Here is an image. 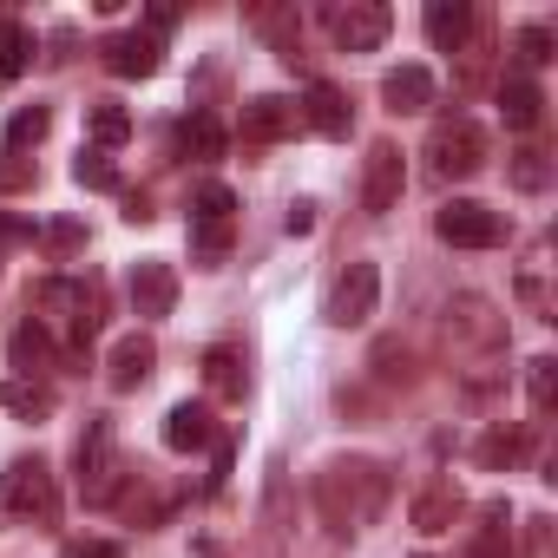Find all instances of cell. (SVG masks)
<instances>
[{
	"label": "cell",
	"instance_id": "obj_1",
	"mask_svg": "<svg viewBox=\"0 0 558 558\" xmlns=\"http://www.w3.org/2000/svg\"><path fill=\"white\" fill-rule=\"evenodd\" d=\"M388 493H395V480H388V466L368 460V453L329 460V466L316 473V512H323L329 532H362V525H375L381 506H388Z\"/></svg>",
	"mask_w": 558,
	"mask_h": 558
},
{
	"label": "cell",
	"instance_id": "obj_2",
	"mask_svg": "<svg viewBox=\"0 0 558 558\" xmlns=\"http://www.w3.org/2000/svg\"><path fill=\"white\" fill-rule=\"evenodd\" d=\"M34 323L47 329V336H60L73 355H86V342H93V329H99V290L93 283H73V276H47V283L34 290Z\"/></svg>",
	"mask_w": 558,
	"mask_h": 558
},
{
	"label": "cell",
	"instance_id": "obj_3",
	"mask_svg": "<svg viewBox=\"0 0 558 558\" xmlns=\"http://www.w3.org/2000/svg\"><path fill=\"white\" fill-rule=\"evenodd\" d=\"M499 342H506V316L486 303V296H453L447 310H440V349L447 355H499Z\"/></svg>",
	"mask_w": 558,
	"mask_h": 558
},
{
	"label": "cell",
	"instance_id": "obj_4",
	"mask_svg": "<svg viewBox=\"0 0 558 558\" xmlns=\"http://www.w3.org/2000/svg\"><path fill=\"white\" fill-rule=\"evenodd\" d=\"M0 512L8 519H27V525H53L60 519V480L53 466L34 453V460H14L0 473Z\"/></svg>",
	"mask_w": 558,
	"mask_h": 558
},
{
	"label": "cell",
	"instance_id": "obj_5",
	"mask_svg": "<svg viewBox=\"0 0 558 558\" xmlns=\"http://www.w3.org/2000/svg\"><path fill=\"white\" fill-rule=\"evenodd\" d=\"M80 493H86V506H112L119 499V486H125V460H119V434H112V421L106 414H93L86 421V434H80Z\"/></svg>",
	"mask_w": 558,
	"mask_h": 558
},
{
	"label": "cell",
	"instance_id": "obj_6",
	"mask_svg": "<svg viewBox=\"0 0 558 558\" xmlns=\"http://www.w3.org/2000/svg\"><path fill=\"white\" fill-rule=\"evenodd\" d=\"M480 165H486V132H480V119L453 112V119H440V125L427 132V171H434V178H473Z\"/></svg>",
	"mask_w": 558,
	"mask_h": 558
},
{
	"label": "cell",
	"instance_id": "obj_7",
	"mask_svg": "<svg viewBox=\"0 0 558 558\" xmlns=\"http://www.w3.org/2000/svg\"><path fill=\"white\" fill-rule=\"evenodd\" d=\"M434 236L453 243V250H499L506 243V217L493 204H473V197H453L434 210Z\"/></svg>",
	"mask_w": 558,
	"mask_h": 558
},
{
	"label": "cell",
	"instance_id": "obj_8",
	"mask_svg": "<svg viewBox=\"0 0 558 558\" xmlns=\"http://www.w3.org/2000/svg\"><path fill=\"white\" fill-rule=\"evenodd\" d=\"M375 303H381V269H375V263H349V269L336 276L323 316H329L336 329H362V323L375 316Z\"/></svg>",
	"mask_w": 558,
	"mask_h": 558
},
{
	"label": "cell",
	"instance_id": "obj_9",
	"mask_svg": "<svg viewBox=\"0 0 558 558\" xmlns=\"http://www.w3.org/2000/svg\"><path fill=\"white\" fill-rule=\"evenodd\" d=\"M401 184H408V165H401V145H388V138H375V145H368V158H362V210H368V217H381V210H395V204H401Z\"/></svg>",
	"mask_w": 558,
	"mask_h": 558
},
{
	"label": "cell",
	"instance_id": "obj_10",
	"mask_svg": "<svg viewBox=\"0 0 558 558\" xmlns=\"http://www.w3.org/2000/svg\"><path fill=\"white\" fill-rule=\"evenodd\" d=\"M388 27H395V14L381 8V0H349V8H329V34H336L342 53H375L388 40Z\"/></svg>",
	"mask_w": 558,
	"mask_h": 558
},
{
	"label": "cell",
	"instance_id": "obj_11",
	"mask_svg": "<svg viewBox=\"0 0 558 558\" xmlns=\"http://www.w3.org/2000/svg\"><path fill=\"white\" fill-rule=\"evenodd\" d=\"M125 296H132V316H145V323L171 316V310H178V269H171L165 256H145V263H132V276H125Z\"/></svg>",
	"mask_w": 558,
	"mask_h": 558
},
{
	"label": "cell",
	"instance_id": "obj_12",
	"mask_svg": "<svg viewBox=\"0 0 558 558\" xmlns=\"http://www.w3.org/2000/svg\"><path fill=\"white\" fill-rule=\"evenodd\" d=\"M243 138L250 145H276V138H290L296 125H303V112H296V99H283V93H256V99H243Z\"/></svg>",
	"mask_w": 558,
	"mask_h": 558
},
{
	"label": "cell",
	"instance_id": "obj_13",
	"mask_svg": "<svg viewBox=\"0 0 558 558\" xmlns=\"http://www.w3.org/2000/svg\"><path fill=\"white\" fill-rule=\"evenodd\" d=\"M106 66H112L119 80H151V73L165 66V40H158V34H145V27L112 34V40H106Z\"/></svg>",
	"mask_w": 558,
	"mask_h": 558
},
{
	"label": "cell",
	"instance_id": "obj_14",
	"mask_svg": "<svg viewBox=\"0 0 558 558\" xmlns=\"http://www.w3.org/2000/svg\"><path fill=\"white\" fill-rule=\"evenodd\" d=\"M151 368H158V342L132 329V336H119V342H112L106 381H112V395H132V388H145V381H151Z\"/></svg>",
	"mask_w": 558,
	"mask_h": 558
},
{
	"label": "cell",
	"instance_id": "obj_15",
	"mask_svg": "<svg viewBox=\"0 0 558 558\" xmlns=\"http://www.w3.org/2000/svg\"><path fill=\"white\" fill-rule=\"evenodd\" d=\"M296 112H303V125H316L323 138H349V125H355V106H349L342 86H329V80H310V93L296 99Z\"/></svg>",
	"mask_w": 558,
	"mask_h": 558
},
{
	"label": "cell",
	"instance_id": "obj_16",
	"mask_svg": "<svg viewBox=\"0 0 558 558\" xmlns=\"http://www.w3.org/2000/svg\"><path fill=\"white\" fill-rule=\"evenodd\" d=\"M460 512H466L460 480H427V486L414 493V532H453Z\"/></svg>",
	"mask_w": 558,
	"mask_h": 558
},
{
	"label": "cell",
	"instance_id": "obj_17",
	"mask_svg": "<svg viewBox=\"0 0 558 558\" xmlns=\"http://www.w3.org/2000/svg\"><path fill=\"white\" fill-rule=\"evenodd\" d=\"M381 99H388L395 119L427 112V106H434V73H427V66H395V73L381 80Z\"/></svg>",
	"mask_w": 558,
	"mask_h": 558
},
{
	"label": "cell",
	"instance_id": "obj_18",
	"mask_svg": "<svg viewBox=\"0 0 558 558\" xmlns=\"http://www.w3.org/2000/svg\"><path fill=\"white\" fill-rule=\"evenodd\" d=\"M427 40L440 53H466V40H473V8L466 0H434L427 8Z\"/></svg>",
	"mask_w": 558,
	"mask_h": 558
},
{
	"label": "cell",
	"instance_id": "obj_19",
	"mask_svg": "<svg viewBox=\"0 0 558 558\" xmlns=\"http://www.w3.org/2000/svg\"><path fill=\"white\" fill-rule=\"evenodd\" d=\"M210 408H197V401H178L171 414H165V447L171 453H197V447H210Z\"/></svg>",
	"mask_w": 558,
	"mask_h": 558
},
{
	"label": "cell",
	"instance_id": "obj_20",
	"mask_svg": "<svg viewBox=\"0 0 558 558\" xmlns=\"http://www.w3.org/2000/svg\"><path fill=\"white\" fill-rule=\"evenodd\" d=\"M243 381H250V375H243V349L210 342V349H204V388H210V395H223V401H236V395H243Z\"/></svg>",
	"mask_w": 558,
	"mask_h": 558
},
{
	"label": "cell",
	"instance_id": "obj_21",
	"mask_svg": "<svg viewBox=\"0 0 558 558\" xmlns=\"http://www.w3.org/2000/svg\"><path fill=\"white\" fill-rule=\"evenodd\" d=\"M34 66V34L21 14H0V86H14Z\"/></svg>",
	"mask_w": 558,
	"mask_h": 558
},
{
	"label": "cell",
	"instance_id": "obj_22",
	"mask_svg": "<svg viewBox=\"0 0 558 558\" xmlns=\"http://www.w3.org/2000/svg\"><path fill=\"white\" fill-rule=\"evenodd\" d=\"M0 408H8L14 421H47L53 414V388L34 381V375H14V381H0Z\"/></svg>",
	"mask_w": 558,
	"mask_h": 558
},
{
	"label": "cell",
	"instance_id": "obj_23",
	"mask_svg": "<svg viewBox=\"0 0 558 558\" xmlns=\"http://www.w3.org/2000/svg\"><path fill=\"white\" fill-rule=\"evenodd\" d=\"M499 112H506L512 132H532V125L545 119V93H538L532 80H499Z\"/></svg>",
	"mask_w": 558,
	"mask_h": 558
},
{
	"label": "cell",
	"instance_id": "obj_24",
	"mask_svg": "<svg viewBox=\"0 0 558 558\" xmlns=\"http://www.w3.org/2000/svg\"><path fill=\"white\" fill-rule=\"evenodd\" d=\"M86 132H93V151H112V145L132 138V112L119 99H93L86 106Z\"/></svg>",
	"mask_w": 558,
	"mask_h": 558
},
{
	"label": "cell",
	"instance_id": "obj_25",
	"mask_svg": "<svg viewBox=\"0 0 558 558\" xmlns=\"http://www.w3.org/2000/svg\"><path fill=\"white\" fill-rule=\"evenodd\" d=\"M178 145H184V158H197V165H217V158H223V145H230V132H223V119L197 112V119H184Z\"/></svg>",
	"mask_w": 558,
	"mask_h": 558
},
{
	"label": "cell",
	"instance_id": "obj_26",
	"mask_svg": "<svg viewBox=\"0 0 558 558\" xmlns=\"http://www.w3.org/2000/svg\"><path fill=\"white\" fill-rule=\"evenodd\" d=\"M506 184L525 191V197H545V191H551V158H545L538 145H519V151L506 158Z\"/></svg>",
	"mask_w": 558,
	"mask_h": 558
},
{
	"label": "cell",
	"instance_id": "obj_27",
	"mask_svg": "<svg viewBox=\"0 0 558 558\" xmlns=\"http://www.w3.org/2000/svg\"><path fill=\"white\" fill-rule=\"evenodd\" d=\"M47 362H53V336H47L40 323H27V329H14V368L40 381V368H47Z\"/></svg>",
	"mask_w": 558,
	"mask_h": 558
},
{
	"label": "cell",
	"instance_id": "obj_28",
	"mask_svg": "<svg viewBox=\"0 0 558 558\" xmlns=\"http://www.w3.org/2000/svg\"><path fill=\"white\" fill-rule=\"evenodd\" d=\"M466 558H519V551H512V525H506V506H486V525H480V538L466 545Z\"/></svg>",
	"mask_w": 558,
	"mask_h": 558
},
{
	"label": "cell",
	"instance_id": "obj_29",
	"mask_svg": "<svg viewBox=\"0 0 558 558\" xmlns=\"http://www.w3.org/2000/svg\"><path fill=\"white\" fill-rule=\"evenodd\" d=\"M53 132V112L47 106H21L14 119H8V151H27V145H40Z\"/></svg>",
	"mask_w": 558,
	"mask_h": 558
},
{
	"label": "cell",
	"instance_id": "obj_30",
	"mask_svg": "<svg viewBox=\"0 0 558 558\" xmlns=\"http://www.w3.org/2000/svg\"><path fill=\"white\" fill-rule=\"evenodd\" d=\"M73 184H80V191H119V165H112L106 151H80V158H73Z\"/></svg>",
	"mask_w": 558,
	"mask_h": 558
},
{
	"label": "cell",
	"instance_id": "obj_31",
	"mask_svg": "<svg viewBox=\"0 0 558 558\" xmlns=\"http://www.w3.org/2000/svg\"><path fill=\"white\" fill-rule=\"evenodd\" d=\"M525 395H532L538 414H551V401H558V362L551 355H532L525 362Z\"/></svg>",
	"mask_w": 558,
	"mask_h": 558
},
{
	"label": "cell",
	"instance_id": "obj_32",
	"mask_svg": "<svg viewBox=\"0 0 558 558\" xmlns=\"http://www.w3.org/2000/svg\"><path fill=\"white\" fill-rule=\"evenodd\" d=\"M40 236V250L53 256V263H66L73 250H86V223H73V217H60V223H47V230H34Z\"/></svg>",
	"mask_w": 558,
	"mask_h": 558
},
{
	"label": "cell",
	"instance_id": "obj_33",
	"mask_svg": "<svg viewBox=\"0 0 558 558\" xmlns=\"http://www.w3.org/2000/svg\"><path fill=\"white\" fill-rule=\"evenodd\" d=\"M460 388H466L473 401H486L493 388H506V368H499V355H480L473 368H460Z\"/></svg>",
	"mask_w": 558,
	"mask_h": 558
},
{
	"label": "cell",
	"instance_id": "obj_34",
	"mask_svg": "<svg viewBox=\"0 0 558 558\" xmlns=\"http://www.w3.org/2000/svg\"><path fill=\"white\" fill-rule=\"evenodd\" d=\"M512 60L532 73V66H545L551 60V27H519V40H512Z\"/></svg>",
	"mask_w": 558,
	"mask_h": 558
},
{
	"label": "cell",
	"instance_id": "obj_35",
	"mask_svg": "<svg viewBox=\"0 0 558 558\" xmlns=\"http://www.w3.org/2000/svg\"><path fill=\"white\" fill-rule=\"evenodd\" d=\"M230 210H236V191H230V184H204L191 217H197V223H230Z\"/></svg>",
	"mask_w": 558,
	"mask_h": 558
},
{
	"label": "cell",
	"instance_id": "obj_36",
	"mask_svg": "<svg viewBox=\"0 0 558 558\" xmlns=\"http://www.w3.org/2000/svg\"><path fill=\"white\" fill-rule=\"evenodd\" d=\"M230 250V223H191V256L197 263H217Z\"/></svg>",
	"mask_w": 558,
	"mask_h": 558
},
{
	"label": "cell",
	"instance_id": "obj_37",
	"mask_svg": "<svg viewBox=\"0 0 558 558\" xmlns=\"http://www.w3.org/2000/svg\"><path fill=\"white\" fill-rule=\"evenodd\" d=\"M34 178H40V165L27 151H0V191H34Z\"/></svg>",
	"mask_w": 558,
	"mask_h": 558
},
{
	"label": "cell",
	"instance_id": "obj_38",
	"mask_svg": "<svg viewBox=\"0 0 558 558\" xmlns=\"http://www.w3.org/2000/svg\"><path fill=\"white\" fill-rule=\"evenodd\" d=\"M512 460H519V434L493 427V434L480 440V466H512Z\"/></svg>",
	"mask_w": 558,
	"mask_h": 558
},
{
	"label": "cell",
	"instance_id": "obj_39",
	"mask_svg": "<svg viewBox=\"0 0 558 558\" xmlns=\"http://www.w3.org/2000/svg\"><path fill=\"white\" fill-rule=\"evenodd\" d=\"M283 223H290V236H310V230H316V204H310V197H296Z\"/></svg>",
	"mask_w": 558,
	"mask_h": 558
},
{
	"label": "cell",
	"instance_id": "obj_40",
	"mask_svg": "<svg viewBox=\"0 0 558 558\" xmlns=\"http://www.w3.org/2000/svg\"><path fill=\"white\" fill-rule=\"evenodd\" d=\"M27 236H34V223H21V217L0 210V243H27Z\"/></svg>",
	"mask_w": 558,
	"mask_h": 558
},
{
	"label": "cell",
	"instance_id": "obj_41",
	"mask_svg": "<svg viewBox=\"0 0 558 558\" xmlns=\"http://www.w3.org/2000/svg\"><path fill=\"white\" fill-rule=\"evenodd\" d=\"M66 558H119V545H99V538H86V545H66Z\"/></svg>",
	"mask_w": 558,
	"mask_h": 558
},
{
	"label": "cell",
	"instance_id": "obj_42",
	"mask_svg": "<svg viewBox=\"0 0 558 558\" xmlns=\"http://www.w3.org/2000/svg\"><path fill=\"white\" fill-rule=\"evenodd\" d=\"M414 558H427V551H414Z\"/></svg>",
	"mask_w": 558,
	"mask_h": 558
}]
</instances>
